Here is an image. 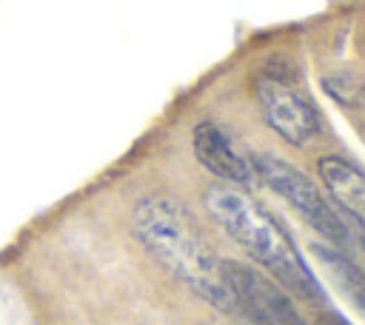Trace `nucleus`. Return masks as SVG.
<instances>
[{
    "mask_svg": "<svg viewBox=\"0 0 365 325\" xmlns=\"http://www.w3.org/2000/svg\"><path fill=\"white\" fill-rule=\"evenodd\" d=\"M131 231L137 242L194 296L222 314H237L222 259L214 254L194 214L182 202L165 194L140 197L131 211Z\"/></svg>",
    "mask_w": 365,
    "mask_h": 325,
    "instance_id": "nucleus-1",
    "label": "nucleus"
},
{
    "mask_svg": "<svg viewBox=\"0 0 365 325\" xmlns=\"http://www.w3.org/2000/svg\"><path fill=\"white\" fill-rule=\"evenodd\" d=\"M202 205L211 214V220L259 265L265 268L279 288H285L291 296L319 305L325 299V291L302 254L297 251L291 234L274 220V214L259 205L251 194L242 188L211 182L202 191Z\"/></svg>",
    "mask_w": 365,
    "mask_h": 325,
    "instance_id": "nucleus-2",
    "label": "nucleus"
},
{
    "mask_svg": "<svg viewBox=\"0 0 365 325\" xmlns=\"http://www.w3.org/2000/svg\"><path fill=\"white\" fill-rule=\"evenodd\" d=\"M254 100L259 105L265 125L288 145H305L314 137H319V111L297 83L291 68L268 63L254 77Z\"/></svg>",
    "mask_w": 365,
    "mask_h": 325,
    "instance_id": "nucleus-3",
    "label": "nucleus"
},
{
    "mask_svg": "<svg viewBox=\"0 0 365 325\" xmlns=\"http://www.w3.org/2000/svg\"><path fill=\"white\" fill-rule=\"evenodd\" d=\"M254 177L265 182L277 197H282L302 220L311 225L319 237L328 239V245L339 248L345 245V214L319 191L314 180H308L305 171L294 168L291 162L271 157V154H254L251 157Z\"/></svg>",
    "mask_w": 365,
    "mask_h": 325,
    "instance_id": "nucleus-4",
    "label": "nucleus"
},
{
    "mask_svg": "<svg viewBox=\"0 0 365 325\" xmlns=\"http://www.w3.org/2000/svg\"><path fill=\"white\" fill-rule=\"evenodd\" d=\"M222 274L234 294L237 311H242L251 325H308L299 316L291 294L262 271L237 259H222Z\"/></svg>",
    "mask_w": 365,
    "mask_h": 325,
    "instance_id": "nucleus-5",
    "label": "nucleus"
},
{
    "mask_svg": "<svg viewBox=\"0 0 365 325\" xmlns=\"http://www.w3.org/2000/svg\"><path fill=\"white\" fill-rule=\"evenodd\" d=\"M191 145H194V157L197 162L211 171L220 182L225 185H234V188H248L257 177H254V168H251V160H245L231 137L211 120H202L194 125V137H191Z\"/></svg>",
    "mask_w": 365,
    "mask_h": 325,
    "instance_id": "nucleus-6",
    "label": "nucleus"
},
{
    "mask_svg": "<svg viewBox=\"0 0 365 325\" xmlns=\"http://www.w3.org/2000/svg\"><path fill=\"white\" fill-rule=\"evenodd\" d=\"M317 174L328 191V200L365 225V168L342 154H325L317 160Z\"/></svg>",
    "mask_w": 365,
    "mask_h": 325,
    "instance_id": "nucleus-7",
    "label": "nucleus"
},
{
    "mask_svg": "<svg viewBox=\"0 0 365 325\" xmlns=\"http://www.w3.org/2000/svg\"><path fill=\"white\" fill-rule=\"evenodd\" d=\"M314 254L317 259L322 262V268L334 277V282L351 296V302L365 314V271L339 248L322 242V245H314Z\"/></svg>",
    "mask_w": 365,
    "mask_h": 325,
    "instance_id": "nucleus-8",
    "label": "nucleus"
},
{
    "mask_svg": "<svg viewBox=\"0 0 365 325\" xmlns=\"http://www.w3.org/2000/svg\"><path fill=\"white\" fill-rule=\"evenodd\" d=\"M322 91L342 108H362L365 105V80L356 74V71H348V68H339V71H331L322 77Z\"/></svg>",
    "mask_w": 365,
    "mask_h": 325,
    "instance_id": "nucleus-9",
    "label": "nucleus"
},
{
    "mask_svg": "<svg viewBox=\"0 0 365 325\" xmlns=\"http://www.w3.org/2000/svg\"><path fill=\"white\" fill-rule=\"evenodd\" d=\"M342 214H345V211H342ZM342 251L365 271V225L356 222V220L348 217V214H345V245H342Z\"/></svg>",
    "mask_w": 365,
    "mask_h": 325,
    "instance_id": "nucleus-10",
    "label": "nucleus"
},
{
    "mask_svg": "<svg viewBox=\"0 0 365 325\" xmlns=\"http://www.w3.org/2000/svg\"><path fill=\"white\" fill-rule=\"evenodd\" d=\"M317 325H351L345 316H339L336 311H322L319 316H317Z\"/></svg>",
    "mask_w": 365,
    "mask_h": 325,
    "instance_id": "nucleus-11",
    "label": "nucleus"
}]
</instances>
